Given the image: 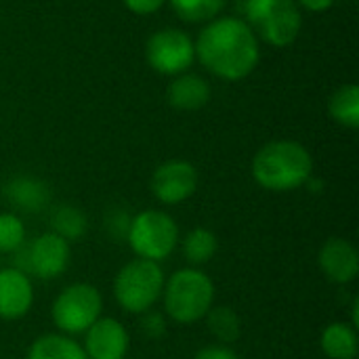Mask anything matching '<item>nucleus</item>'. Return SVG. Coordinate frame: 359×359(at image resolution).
<instances>
[{"label": "nucleus", "mask_w": 359, "mask_h": 359, "mask_svg": "<svg viewBox=\"0 0 359 359\" xmlns=\"http://www.w3.org/2000/svg\"><path fill=\"white\" fill-rule=\"evenodd\" d=\"M194 46L196 57L210 74L231 82L246 78L261 59L259 38L248 23L238 17H217L208 21Z\"/></svg>", "instance_id": "nucleus-1"}, {"label": "nucleus", "mask_w": 359, "mask_h": 359, "mask_svg": "<svg viewBox=\"0 0 359 359\" xmlns=\"http://www.w3.org/2000/svg\"><path fill=\"white\" fill-rule=\"evenodd\" d=\"M313 177V158L305 145L280 139L263 145L252 158V179L269 191H292Z\"/></svg>", "instance_id": "nucleus-2"}, {"label": "nucleus", "mask_w": 359, "mask_h": 359, "mask_svg": "<svg viewBox=\"0 0 359 359\" xmlns=\"http://www.w3.org/2000/svg\"><path fill=\"white\" fill-rule=\"evenodd\" d=\"M162 301L164 311L172 322L196 324L212 309L215 284L204 271L196 267H183L164 282Z\"/></svg>", "instance_id": "nucleus-3"}, {"label": "nucleus", "mask_w": 359, "mask_h": 359, "mask_svg": "<svg viewBox=\"0 0 359 359\" xmlns=\"http://www.w3.org/2000/svg\"><path fill=\"white\" fill-rule=\"evenodd\" d=\"M164 271L160 263L133 259L128 261L114 280V297L116 303L133 316H141L151 311L154 305L162 299L164 290Z\"/></svg>", "instance_id": "nucleus-4"}, {"label": "nucleus", "mask_w": 359, "mask_h": 359, "mask_svg": "<svg viewBox=\"0 0 359 359\" xmlns=\"http://www.w3.org/2000/svg\"><path fill=\"white\" fill-rule=\"evenodd\" d=\"M248 27L276 48L290 46L303 25L294 0H246Z\"/></svg>", "instance_id": "nucleus-5"}, {"label": "nucleus", "mask_w": 359, "mask_h": 359, "mask_svg": "<svg viewBox=\"0 0 359 359\" xmlns=\"http://www.w3.org/2000/svg\"><path fill=\"white\" fill-rule=\"evenodd\" d=\"M126 242L137 259L166 261L179 244V225L164 210H143L130 219Z\"/></svg>", "instance_id": "nucleus-6"}, {"label": "nucleus", "mask_w": 359, "mask_h": 359, "mask_svg": "<svg viewBox=\"0 0 359 359\" xmlns=\"http://www.w3.org/2000/svg\"><path fill=\"white\" fill-rule=\"evenodd\" d=\"M103 309L101 292L84 282L65 286L50 307L53 324L61 334H84L99 318Z\"/></svg>", "instance_id": "nucleus-7"}, {"label": "nucleus", "mask_w": 359, "mask_h": 359, "mask_svg": "<svg viewBox=\"0 0 359 359\" xmlns=\"http://www.w3.org/2000/svg\"><path fill=\"white\" fill-rule=\"evenodd\" d=\"M13 255H15V263H13L15 269L27 276H36L40 280H55L67 271L72 248L69 242H65L53 231H46L38 236L34 242L17 248Z\"/></svg>", "instance_id": "nucleus-8"}, {"label": "nucleus", "mask_w": 359, "mask_h": 359, "mask_svg": "<svg viewBox=\"0 0 359 359\" xmlns=\"http://www.w3.org/2000/svg\"><path fill=\"white\" fill-rule=\"evenodd\" d=\"M145 57L151 69L158 74L179 76L194 63L196 46L183 29L166 27L149 36L145 44Z\"/></svg>", "instance_id": "nucleus-9"}, {"label": "nucleus", "mask_w": 359, "mask_h": 359, "mask_svg": "<svg viewBox=\"0 0 359 359\" xmlns=\"http://www.w3.org/2000/svg\"><path fill=\"white\" fill-rule=\"evenodd\" d=\"M198 189V170L187 160H168L151 175V194L162 204H181Z\"/></svg>", "instance_id": "nucleus-10"}, {"label": "nucleus", "mask_w": 359, "mask_h": 359, "mask_svg": "<svg viewBox=\"0 0 359 359\" xmlns=\"http://www.w3.org/2000/svg\"><path fill=\"white\" fill-rule=\"evenodd\" d=\"M84 353L88 359H124L130 347V334L116 318H99L86 332Z\"/></svg>", "instance_id": "nucleus-11"}, {"label": "nucleus", "mask_w": 359, "mask_h": 359, "mask_svg": "<svg viewBox=\"0 0 359 359\" xmlns=\"http://www.w3.org/2000/svg\"><path fill=\"white\" fill-rule=\"evenodd\" d=\"M318 265L330 282L351 284L359 273L358 248L345 238H330L320 248Z\"/></svg>", "instance_id": "nucleus-12"}, {"label": "nucleus", "mask_w": 359, "mask_h": 359, "mask_svg": "<svg viewBox=\"0 0 359 359\" xmlns=\"http://www.w3.org/2000/svg\"><path fill=\"white\" fill-rule=\"evenodd\" d=\"M34 303V286L27 273L6 267L0 269V318L6 322L27 316Z\"/></svg>", "instance_id": "nucleus-13"}, {"label": "nucleus", "mask_w": 359, "mask_h": 359, "mask_svg": "<svg viewBox=\"0 0 359 359\" xmlns=\"http://www.w3.org/2000/svg\"><path fill=\"white\" fill-rule=\"evenodd\" d=\"M4 198L17 210L36 215V212H42L48 206L50 191H48L44 181L21 175V177H13L4 185Z\"/></svg>", "instance_id": "nucleus-14"}, {"label": "nucleus", "mask_w": 359, "mask_h": 359, "mask_svg": "<svg viewBox=\"0 0 359 359\" xmlns=\"http://www.w3.org/2000/svg\"><path fill=\"white\" fill-rule=\"evenodd\" d=\"M166 99L175 109L196 111L210 101V86L202 76L179 74L166 88Z\"/></svg>", "instance_id": "nucleus-15"}, {"label": "nucleus", "mask_w": 359, "mask_h": 359, "mask_svg": "<svg viewBox=\"0 0 359 359\" xmlns=\"http://www.w3.org/2000/svg\"><path fill=\"white\" fill-rule=\"evenodd\" d=\"M320 347L330 359H355L359 351L358 330L351 324L334 322L324 328L320 337Z\"/></svg>", "instance_id": "nucleus-16"}, {"label": "nucleus", "mask_w": 359, "mask_h": 359, "mask_svg": "<svg viewBox=\"0 0 359 359\" xmlns=\"http://www.w3.org/2000/svg\"><path fill=\"white\" fill-rule=\"evenodd\" d=\"M27 359H88L82 345H78L67 334H44L38 337L29 351Z\"/></svg>", "instance_id": "nucleus-17"}, {"label": "nucleus", "mask_w": 359, "mask_h": 359, "mask_svg": "<svg viewBox=\"0 0 359 359\" xmlns=\"http://www.w3.org/2000/svg\"><path fill=\"white\" fill-rule=\"evenodd\" d=\"M328 111L334 122L347 128L359 126V88L355 84H345L334 90L328 101Z\"/></svg>", "instance_id": "nucleus-18"}, {"label": "nucleus", "mask_w": 359, "mask_h": 359, "mask_svg": "<svg viewBox=\"0 0 359 359\" xmlns=\"http://www.w3.org/2000/svg\"><path fill=\"white\" fill-rule=\"evenodd\" d=\"M217 250H219V240L206 227L191 229L183 240V257L187 259V263L191 267L194 265H206L208 261L215 259Z\"/></svg>", "instance_id": "nucleus-19"}, {"label": "nucleus", "mask_w": 359, "mask_h": 359, "mask_svg": "<svg viewBox=\"0 0 359 359\" xmlns=\"http://www.w3.org/2000/svg\"><path fill=\"white\" fill-rule=\"evenodd\" d=\"M86 217L80 208L69 206V204H61L59 208L53 210L50 215V231L57 233L59 238H63L65 242H76L86 233Z\"/></svg>", "instance_id": "nucleus-20"}, {"label": "nucleus", "mask_w": 359, "mask_h": 359, "mask_svg": "<svg viewBox=\"0 0 359 359\" xmlns=\"http://www.w3.org/2000/svg\"><path fill=\"white\" fill-rule=\"evenodd\" d=\"M206 326L210 330V334L221 343V345H229L236 343L242 334V322L238 318V313L231 307H212L206 313Z\"/></svg>", "instance_id": "nucleus-21"}, {"label": "nucleus", "mask_w": 359, "mask_h": 359, "mask_svg": "<svg viewBox=\"0 0 359 359\" xmlns=\"http://www.w3.org/2000/svg\"><path fill=\"white\" fill-rule=\"evenodd\" d=\"M227 0H170L175 13L187 23L212 21L225 8Z\"/></svg>", "instance_id": "nucleus-22"}, {"label": "nucleus", "mask_w": 359, "mask_h": 359, "mask_svg": "<svg viewBox=\"0 0 359 359\" xmlns=\"http://www.w3.org/2000/svg\"><path fill=\"white\" fill-rule=\"evenodd\" d=\"M25 244V227L19 215L0 212V252L13 255Z\"/></svg>", "instance_id": "nucleus-23"}, {"label": "nucleus", "mask_w": 359, "mask_h": 359, "mask_svg": "<svg viewBox=\"0 0 359 359\" xmlns=\"http://www.w3.org/2000/svg\"><path fill=\"white\" fill-rule=\"evenodd\" d=\"M128 227H130V217L122 210H114L105 217V229L107 233L116 240L122 242L128 236Z\"/></svg>", "instance_id": "nucleus-24"}, {"label": "nucleus", "mask_w": 359, "mask_h": 359, "mask_svg": "<svg viewBox=\"0 0 359 359\" xmlns=\"http://www.w3.org/2000/svg\"><path fill=\"white\" fill-rule=\"evenodd\" d=\"M141 330L151 341L162 339L164 332H166V320H164V316L162 313H156V311L141 313Z\"/></svg>", "instance_id": "nucleus-25"}, {"label": "nucleus", "mask_w": 359, "mask_h": 359, "mask_svg": "<svg viewBox=\"0 0 359 359\" xmlns=\"http://www.w3.org/2000/svg\"><path fill=\"white\" fill-rule=\"evenodd\" d=\"M194 359H240L236 355L233 349H229L227 345H208L204 349H200Z\"/></svg>", "instance_id": "nucleus-26"}, {"label": "nucleus", "mask_w": 359, "mask_h": 359, "mask_svg": "<svg viewBox=\"0 0 359 359\" xmlns=\"http://www.w3.org/2000/svg\"><path fill=\"white\" fill-rule=\"evenodd\" d=\"M124 2V6L128 8V11H133V13H137V15H151V13H156L166 0H122Z\"/></svg>", "instance_id": "nucleus-27"}, {"label": "nucleus", "mask_w": 359, "mask_h": 359, "mask_svg": "<svg viewBox=\"0 0 359 359\" xmlns=\"http://www.w3.org/2000/svg\"><path fill=\"white\" fill-rule=\"evenodd\" d=\"M299 4H303L307 11H313V13H322L326 8H330L334 4V0H299Z\"/></svg>", "instance_id": "nucleus-28"}, {"label": "nucleus", "mask_w": 359, "mask_h": 359, "mask_svg": "<svg viewBox=\"0 0 359 359\" xmlns=\"http://www.w3.org/2000/svg\"><path fill=\"white\" fill-rule=\"evenodd\" d=\"M351 326L358 330L359 328V299H353V305H351Z\"/></svg>", "instance_id": "nucleus-29"}, {"label": "nucleus", "mask_w": 359, "mask_h": 359, "mask_svg": "<svg viewBox=\"0 0 359 359\" xmlns=\"http://www.w3.org/2000/svg\"><path fill=\"white\" fill-rule=\"evenodd\" d=\"M0 269H2V267H0Z\"/></svg>", "instance_id": "nucleus-30"}]
</instances>
